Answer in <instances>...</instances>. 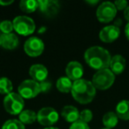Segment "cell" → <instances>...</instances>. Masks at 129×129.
Returning a JSON list of instances; mask_svg holds the SVG:
<instances>
[{"label": "cell", "instance_id": "6da1fadb", "mask_svg": "<svg viewBox=\"0 0 129 129\" xmlns=\"http://www.w3.org/2000/svg\"><path fill=\"white\" fill-rule=\"evenodd\" d=\"M84 58L87 64L93 69L99 71L110 67L111 54L107 50L100 46H93L85 51Z\"/></svg>", "mask_w": 129, "mask_h": 129}, {"label": "cell", "instance_id": "7a4b0ae2", "mask_svg": "<svg viewBox=\"0 0 129 129\" xmlns=\"http://www.w3.org/2000/svg\"><path fill=\"white\" fill-rule=\"evenodd\" d=\"M95 91L96 89L91 81L81 79L74 81L71 93L75 101L80 104H87L92 102L95 98L96 93Z\"/></svg>", "mask_w": 129, "mask_h": 129}, {"label": "cell", "instance_id": "3957f363", "mask_svg": "<svg viewBox=\"0 0 129 129\" xmlns=\"http://www.w3.org/2000/svg\"><path fill=\"white\" fill-rule=\"evenodd\" d=\"M115 81V74L109 68L99 70L94 74L92 83L95 89L105 90L112 86Z\"/></svg>", "mask_w": 129, "mask_h": 129}, {"label": "cell", "instance_id": "277c9868", "mask_svg": "<svg viewBox=\"0 0 129 129\" xmlns=\"http://www.w3.org/2000/svg\"><path fill=\"white\" fill-rule=\"evenodd\" d=\"M24 99L19 94L12 92L6 95L4 99V107L8 113L12 115L20 114L24 107Z\"/></svg>", "mask_w": 129, "mask_h": 129}, {"label": "cell", "instance_id": "5b68a950", "mask_svg": "<svg viewBox=\"0 0 129 129\" xmlns=\"http://www.w3.org/2000/svg\"><path fill=\"white\" fill-rule=\"evenodd\" d=\"M13 29L21 36H29L36 29L35 21L27 16H18L13 20Z\"/></svg>", "mask_w": 129, "mask_h": 129}, {"label": "cell", "instance_id": "8992f818", "mask_svg": "<svg viewBox=\"0 0 129 129\" xmlns=\"http://www.w3.org/2000/svg\"><path fill=\"white\" fill-rule=\"evenodd\" d=\"M19 95L25 99H31L41 93L40 83L33 80H26L22 81L18 88Z\"/></svg>", "mask_w": 129, "mask_h": 129}, {"label": "cell", "instance_id": "52a82bcc", "mask_svg": "<svg viewBox=\"0 0 129 129\" xmlns=\"http://www.w3.org/2000/svg\"><path fill=\"white\" fill-rule=\"evenodd\" d=\"M117 14V9L111 2H104L98 6L96 10V17L102 23H108L113 20Z\"/></svg>", "mask_w": 129, "mask_h": 129}, {"label": "cell", "instance_id": "ba28073f", "mask_svg": "<svg viewBox=\"0 0 129 129\" xmlns=\"http://www.w3.org/2000/svg\"><path fill=\"white\" fill-rule=\"evenodd\" d=\"M58 120V113L51 107H44L37 113V121L41 125L50 126L57 123Z\"/></svg>", "mask_w": 129, "mask_h": 129}, {"label": "cell", "instance_id": "9c48e42d", "mask_svg": "<svg viewBox=\"0 0 129 129\" xmlns=\"http://www.w3.org/2000/svg\"><path fill=\"white\" fill-rule=\"evenodd\" d=\"M44 43L43 40L36 36H32L26 41L24 44V50L30 57H38L43 52Z\"/></svg>", "mask_w": 129, "mask_h": 129}, {"label": "cell", "instance_id": "30bf717a", "mask_svg": "<svg viewBox=\"0 0 129 129\" xmlns=\"http://www.w3.org/2000/svg\"><path fill=\"white\" fill-rule=\"evenodd\" d=\"M120 35L119 27H116L114 25L107 26L104 27L99 33V38L101 41L106 43H111L114 42Z\"/></svg>", "mask_w": 129, "mask_h": 129}, {"label": "cell", "instance_id": "8fae6325", "mask_svg": "<svg viewBox=\"0 0 129 129\" xmlns=\"http://www.w3.org/2000/svg\"><path fill=\"white\" fill-rule=\"evenodd\" d=\"M67 75L71 81H79L82 78L84 70H83L82 64L77 61H72L69 62L66 68Z\"/></svg>", "mask_w": 129, "mask_h": 129}, {"label": "cell", "instance_id": "7c38bea8", "mask_svg": "<svg viewBox=\"0 0 129 129\" xmlns=\"http://www.w3.org/2000/svg\"><path fill=\"white\" fill-rule=\"evenodd\" d=\"M38 9L47 16H54L59 10V3L55 0H39Z\"/></svg>", "mask_w": 129, "mask_h": 129}, {"label": "cell", "instance_id": "4fadbf2b", "mask_svg": "<svg viewBox=\"0 0 129 129\" xmlns=\"http://www.w3.org/2000/svg\"><path fill=\"white\" fill-rule=\"evenodd\" d=\"M29 74L33 81H36V82H43L46 80L47 76H48V70L43 64H33L29 69Z\"/></svg>", "mask_w": 129, "mask_h": 129}, {"label": "cell", "instance_id": "5bb4252c", "mask_svg": "<svg viewBox=\"0 0 129 129\" xmlns=\"http://www.w3.org/2000/svg\"><path fill=\"white\" fill-rule=\"evenodd\" d=\"M1 46L6 50H14L19 45V38L16 35L13 34H2L0 36Z\"/></svg>", "mask_w": 129, "mask_h": 129}, {"label": "cell", "instance_id": "9a60e30c", "mask_svg": "<svg viewBox=\"0 0 129 129\" xmlns=\"http://www.w3.org/2000/svg\"><path fill=\"white\" fill-rule=\"evenodd\" d=\"M125 68V59L121 55H115L111 57L110 70L114 74H120Z\"/></svg>", "mask_w": 129, "mask_h": 129}, {"label": "cell", "instance_id": "2e32d148", "mask_svg": "<svg viewBox=\"0 0 129 129\" xmlns=\"http://www.w3.org/2000/svg\"><path fill=\"white\" fill-rule=\"evenodd\" d=\"M62 117L64 120L71 123H74L75 121L80 119V112L76 107L73 105L64 106L62 110Z\"/></svg>", "mask_w": 129, "mask_h": 129}, {"label": "cell", "instance_id": "e0dca14e", "mask_svg": "<svg viewBox=\"0 0 129 129\" xmlns=\"http://www.w3.org/2000/svg\"><path fill=\"white\" fill-rule=\"evenodd\" d=\"M116 114L120 119H129V101L123 100L117 104Z\"/></svg>", "mask_w": 129, "mask_h": 129}, {"label": "cell", "instance_id": "ac0fdd59", "mask_svg": "<svg viewBox=\"0 0 129 129\" xmlns=\"http://www.w3.org/2000/svg\"><path fill=\"white\" fill-rule=\"evenodd\" d=\"M118 122V117L117 114L112 111H109V112L105 113L103 117V123H104V126L107 129H111L117 125Z\"/></svg>", "mask_w": 129, "mask_h": 129}, {"label": "cell", "instance_id": "d6986e66", "mask_svg": "<svg viewBox=\"0 0 129 129\" xmlns=\"http://www.w3.org/2000/svg\"><path fill=\"white\" fill-rule=\"evenodd\" d=\"M19 118H20V121L22 124L30 125L37 119V114L34 111L26 110V111H22L20 112V114L19 115Z\"/></svg>", "mask_w": 129, "mask_h": 129}, {"label": "cell", "instance_id": "ffe728a7", "mask_svg": "<svg viewBox=\"0 0 129 129\" xmlns=\"http://www.w3.org/2000/svg\"><path fill=\"white\" fill-rule=\"evenodd\" d=\"M73 82L68 77H60L57 81V88L62 93H69L72 91Z\"/></svg>", "mask_w": 129, "mask_h": 129}, {"label": "cell", "instance_id": "44dd1931", "mask_svg": "<svg viewBox=\"0 0 129 129\" xmlns=\"http://www.w3.org/2000/svg\"><path fill=\"white\" fill-rule=\"evenodd\" d=\"M38 1L36 0H22L20 3V8L27 13H34L36 9H38Z\"/></svg>", "mask_w": 129, "mask_h": 129}, {"label": "cell", "instance_id": "7402d4cb", "mask_svg": "<svg viewBox=\"0 0 129 129\" xmlns=\"http://www.w3.org/2000/svg\"><path fill=\"white\" fill-rule=\"evenodd\" d=\"M13 91V83L8 78H0V94L3 95H9Z\"/></svg>", "mask_w": 129, "mask_h": 129}, {"label": "cell", "instance_id": "603a6c76", "mask_svg": "<svg viewBox=\"0 0 129 129\" xmlns=\"http://www.w3.org/2000/svg\"><path fill=\"white\" fill-rule=\"evenodd\" d=\"M2 129H25V125L20 120L9 119L3 125Z\"/></svg>", "mask_w": 129, "mask_h": 129}, {"label": "cell", "instance_id": "cb8c5ba5", "mask_svg": "<svg viewBox=\"0 0 129 129\" xmlns=\"http://www.w3.org/2000/svg\"><path fill=\"white\" fill-rule=\"evenodd\" d=\"M13 30V24L11 20H3L0 22V31L3 34H11Z\"/></svg>", "mask_w": 129, "mask_h": 129}, {"label": "cell", "instance_id": "d4e9b609", "mask_svg": "<svg viewBox=\"0 0 129 129\" xmlns=\"http://www.w3.org/2000/svg\"><path fill=\"white\" fill-rule=\"evenodd\" d=\"M93 118V113L90 110H83L81 112H80V120L85 122L88 124V122H90Z\"/></svg>", "mask_w": 129, "mask_h": 129}, {"label": "cell", "instance_id": "484cf974", "mask_svg": "<svg viewBox=\"0 0 129 129\" xmlns=\"http://www.w3.org/2000/svg\"><path fill=\"white\" fill-rule=\"evenodd\" d=\"M69 129H90V128L88 124L79 119L74 122V123H73Z\"/></svg>", "mask_w": 129, "mask_h": 129}, {"label": "cell", "instance_id": "4316f807", "mask_svg": "<svg viewBox=\"0 0 129 129\" xmlns=\"http://www.w3.org/2000/svg\"><path fill=\"white\" fill-rule=\"evenodd\" d=\"M127 2L125 1V0H117L116 2L114 3V6L115 7H116L117 10H120V11H122V10H124L125 11V9L127 7Z\"/></svg>", "mask_w": 129, "mask_h": 129}, {"label": "cell", "instance_id": "83f0119b", "mask_svg": "<svg viewBox=\"0 0 129 129\" xmlns=\"http://www.w3.org/2000/svg\"><path fill=\"white\" fill-rule=\"evenodd\" d=\"M51 88V83L48 82V81H43V82H40V88H41V92L43 93H46Z\"/></svg>", "mask_w": 129, "mask_h": 129}, {"label": "cell", "instance_id": "f1b7e54d", "mask_svg": "<svg viewBox=\"0 0 129 129\" xmlns=\"http://www.w3.org/2000/svg\"><path fill=\"white\" fill-rule=\"evenodd\" d=\"M124 16H125V20H126L129 23V6H127L125 9V11H124Z\"/></svg>", "mask_w": 129, "mask_h": 129}, {"label": "cell", "instance_id": "f546056e", "mask_svg": "<svg viewBox=\"0 0 129 129\" xmlns=\"http://www.w3.org/2000/svg\"><path fill=\"white\" fill-rule=\"evenodd\" d=\"M13 1H2V0H0V6H10L11 4H13Z\"/></svg>", "mask_w": 129, "mask_h": 129}, {"label": "cell", "instance_id": "4dcf8cb0", "mask_svg": "<svg viewBox=\"0 0 129 129\" xmlns=\"http://www.w3.org/2000/svg\"><path fill=\"white\" fill-rule=\"evenodd\" d=\"M125 36H126L127 39L129 40V23H127L125 27Z\"/></svg>", "mask_w": 129, "mask_h": 129}, {"label": "cell", "instance_id": "1f68e13d", "mask_svg": "<svg viewBox=\"0 0 129 129\" xmlns=\"http://www.w3.org/2000/svg\"><path fill=\"white\" fill-rule=\"evenodd\" d=\"M122 24V22H121V20L120 19H118V20L115 21V23H114V26H116V27H119V26Z\"/></svg>", "mask_w": 129, "mask_h": 129}, {"label": "cell", "instance_id": "d6a6232c", "mask_svg": "<svg viewBox=\"0 0 129 129\" xmlns=\"http://www.w3.org/2000/svg\"><path fill=\"white\" fill-rule=\"evenodd\" d=\"M44 129H58V128H57V127H53V126H50V127H46V128H44Z\"/></svg>", "mask_w": 129, "mask_h": 129}, {"label": "cell", "instance_id": "836d02e7", "mask_svg": "<svg viewBox=\"0 0 129 129\" xmlns=\"http://www.w3.org/2000/svg\"><path fill=\"white\" fill-rule=\"evenodd\" d=\"M0 46H1V40H0Z\"/></svg>", "mask_w": 129, "mask_h": 129}, {"label": "cell", "instance_id": "e575fe53", "mask_svg": "<svg viewBox=\"0 0 129 129\" xmlns=\"http://www.w3.org/2000/svg\"><path fill=\"white\" fill-rule=\"evenodd\" d=\"M104 129H107V128H104Z\"/></svg>", "mask_w": 129, "mask_h": 129}]
</instances>
